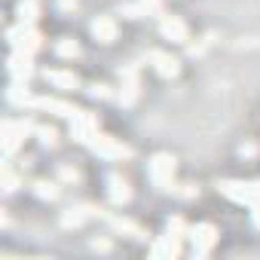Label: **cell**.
Listing matches in <instances>:
<instances>
[{"label": "cell", "instance_id": "6da1fadb", "mask_svg": "<svg viewBox=\"0 0 260 260\" xmlns=\"http://www.w3.org/2000/svg\"><path fill=\"white\" fill-rule=\"evenodd\" d=\"M92 34L98 37V40H104V43H110V40H114V22H95L92 25Z\"/></svg>", "mask_w": 260, "mask_h": 260}, {"label": "cell", "instance_id": "7a4b0ae2", "mask_svg": "<svg viewBox=\"0 0 260 260\" xmlns=\"http://www.w3.org/2000/svg\"><path fill=\"white\" fill-rule=\"evenodd\" d=\"M46 77H49L52 83H58V86H77V77H70V73H58V70H49Z\"/></svg>", "mask_w": 260, "mask_h": 260}, {"label": "cell", "instance_id": "3957f363", "mask_svg": "<svg viewBox=\"0 0 260 260\" xmlns=\"http://www.w3.org/2000/svg\"><path fill=\"white\" fill-rule=\"evenodd\" d=\"M162 31H165L168 37H178V40H184V37H187V34H184V25H181V22H165Z\"/></svg>", "mask_w": 260, "mask_h": 260}, {"label": "cell", "instance_id": "277c9868", "mask_svg": "<svg viewBox=\"0 0 260 260\" xmlns=\"http://www.w3.org/2000/svg\"><path fill=\"white\" fill-rule=\"evenodd\" d=\"M58 52H61V55H77V46H70V43H61V46H58Z\"/></svg>", "mask_w": 260, "mask_h": 260}]
</instances>
